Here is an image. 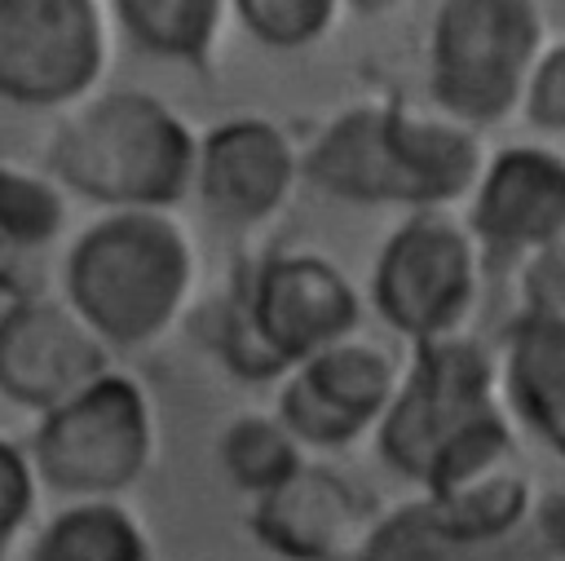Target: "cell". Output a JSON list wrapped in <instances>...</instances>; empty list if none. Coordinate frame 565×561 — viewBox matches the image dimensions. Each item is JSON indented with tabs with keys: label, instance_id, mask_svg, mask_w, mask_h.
I'll use <instances>...</instances> for the list:
<instances>
[{
	"label": "cell",
	"instance_id": "8",
	"mask_svg": "<svg viewBox=\"0 0 565 561\" xmlns=\"http://www.w3.org/2000/svg\"><path fill=\"white\" fill-rule=\"evenodd\" d=\"M486 252L468 221L450 212H411L380 247L371 269V305L380 322L411 349L463 336L481 300Z\"/></svg>",
	"mask_w": 565,
	"mask_h": 561
},
{
	"label": "cell",
	"instance_id": "10",
	"mask_svg": "<svg viewBox=\"0 0 565 561\" xmlns=\"http://www.w3.org/2000/svg\"><path fill=\"white\" fill-rule=\"evenodd\" d=\"M115 371V349L62 300L18 292L0 305V398L35 420Z\"/></svg>",
	"mask_w": 565,
	"mask_h": 561
},
{
	"label": "cell",
	"instance_id": "24",
	"mask_svg": "<svg viewBox=\"0 0 565 561\" xmlns=\"http://www.w3.org/2000/svg\"><path fill=\"white\" fill-rule=\"evenodd\" d=\"M530 305L565 314V239L530 261Z\"/></svg>",
	"mask_w": 565,
	"mask_h": 561
},
{
	"label": "cell",
	"instance_id": "19",
	"mask_svg": "<svg viewBox=\"0 0 565 561\" xmlns=\"http://www.w3.org/2000/svg\"><path fill=\"white\" fill-rule=\"evenodd\" d=\"M216 455H221L225 477L252 499L282 486L305 464L300 442L278 424V415H238V420H230L225 433L216 437Z\"/></svg>",
	"mask_w": 565,
	"mask_h": 561
},
{
	"label": "cell",
	"instance_id": "1",
	"mask_svg": "<svg viewBox=\"0 0 565 561\" xmlns=\"http://www.w3.org/2000/svg\"><path fill=\"white\" fill-rule=\"evenodd\" d=\"M380 459L419 495H446L521 464L499 358L477 336L415 345L375 428Z\"/></svg>",
	"mask_w": 565,
	"mask_h": 561
},
{
	"label": "cell",
	"instance_id": "22",
	"mask_svg": "<svg viewBox=\"0 0 565 561\" xmlns=\"http://www.w3.org/2000/svg\"><path fill=\"white\" fill-rule=\"evenodd\" d=\"M234 9L243 27L269 49H300L335 18V0H234Z\"/></svg>",
	"mask_w": 565,
	"mask_h": 561
},
{
	"label": "cell",
	"instance_id": "5",
	"mask_svg": "<svg viewBox=\"0 0 565 561\" xmlns=\"http://www.w3.org/2000/svg\"><path fill=\"white\" fill-rule=\"evenodd\" d=\"M194 150L199 141L159 97L124 88L71 115L53 141V172L110 212H163L190 190Z\"/></svg>",
	"mask_w": 565,
	"mask_h": 561
},
{
	"label": "cell",
	"instance_id": "7",
	"mask_svg": "<svg viewBox=\"0 0 565 561\" xmlns=\"http://www.w3.org/2000/svg\"><path fill=\"white\" fill-rule=\"evenodd\" d=\"M154 451V402L124 371L102 375L57 411L40 415L26 442L44 495H57L62 504L124 499L150 473Z\"/></svg>",
	"mask_w": 565,
	"mask_h": 561
},
{
	"label": "cell",
	"instance_id": "25",
	"mask_svg": "<svg viewBox=\"0 0 565 561\" xmlns=\"http://www.w3.org/2000/svg\"><path fill=\"white\" fill-rule=\"evenodd\" d=\"M353 9H362V13H380V9H393L397 0H349Z\"/></svg>",
	"mask_w": 565,
	"mask_h": 561
},
{
	"label": "cell",
	"instance_id": "17",
	"mask_svg": "<svg viewBox=\"0 0 565 561\" xmlns=\"http://www.w3.org/2000/svg\"><path fill=\"white\" fill-rule=\"evenodd\" d=\"M539 552H543L539 526L521 539L481 543V539H463L446 530L415 495L411 504H397L393 512L380 517L358 561H534Z\"/></svg>",
	"mask_w": 565,
	"mask_h": 561
},
{
	"label": "cell",
	"instance_id": "11",
	"mask_svg": "<svg viewBox=\"0 0 565 561\" xmlns=\"http://www.w3.org/2000/svg\"><path fill=\"white\" fill-rule=\"evenodd\" d=\"M106 57L97 0H0V97L57 106L79 97Z\"/></svg>",
	"mask_w": 565,
	"mask_h": 561
},
{
	"label": "cell",
	"instance_id": "16",
	"mask_svg": "<svg viewBox=\"0 0 565 561\" xmlns=\"http://www.w3.org/2000/svg\"><path fill=\"white\" fill-rule=\"evenodd\" d=\"M22 561H159L146 521L124 499L62 504L22 548Z\"/></svg>",
	"mask_w": 565,
	"mask_h": 561
},
{
	"label": "cell",
	"instance_id": "6",
	"mask_svg": "<svg viewBox=\"0 0 565 561\" xmlns=\"http://www.w3.org/2000/svg\"><path fill=\"white\" fill-rule=\"evenodd\" d=\"M547 53L539 0H441L428 35V88L459 128H490L525 102Z\"/></svg>",
	"mask_w": 565,
	"mask_h": 561
},
{
	"label": "cell",
	"instance_id": "3",
	"mask_svg": "<svg viewBox=\"0 0 565 561\" xmlns=\"http://www.w3.org/2000/svg\"><path fill=\"white\" fill-rule=\"evenodd\" d=\"M194 247L168 212H106L66 252L62 300L110 345L146 349L185 309Z\"/></svg>",
	"mask_w": 565,
	"mask_h": 561
},
{
	"label": "cell",
	"instance_id": "15",
	"mask_svg": "<svg viewBox=\"0 0 565 561\" xmlns=\"http://www.w3.org/2000/svg\"><path fill=\"white\" fill-rule=\"evenodd\" d=\"M499 375L512 420L565 455V314L525 305L508 327Z\"/></svg>",
	"mask_w": 565,
	"mask_h": 561
},
{
	"label": "cell",
	"instance_id": "21",
	"mask_svg": "<svg viewBox=\"0 0 565 561\" xmlns=\"http://www.w3.org/2000/svg\"><path fill=\"white\" fill-rule=\"evenodd\" d=\"M40 477L26 455V446L0 437V561H13L18 548L35 534V508H40Z\"/></svg>",
	"mask_w": 565,
	"mask_h": 561
},
{
	"label": "cell",
	"instance_id": "18",
	"mask_svg": "<svg viewBox=\"0 0 565 561\" xmlns=\"http://www.w3.org/2000/svg\"><path fill=\"white\" fill-rule=\"evenodd\" d=\"M221 4L225 0H115V13L146 53L203 66L221 27Z\"/></svg>",
	"mask_w": 565,
	"mask_h": 561
},
{
	"label": "cell",
	"instance_id": "14",
	"mask_svg": "<svg viewBox=\"0 0 565 561\" xmlns=\"http://www.w3.org/2000/svg\"><path fill=\"white\" fill-rule=\"evenodd\" d=\"M296 181L291 141L269 119L216 124L194 150V186L207 212L234 225L274 216Z\"/></svg>",
	"mask_w": 565,
	"mask_h": 561
},
{
	"label": "cell",
	"instance_id": "2",
	"mask_svg": "<svg viewBox=\"0 0 565 561\" xmlns=\"http://www.w3.org/2000/svg\"><path fill=\"white\" fill-rule=\"evenodd\" d=\"M481 141L450 119H419L397 106H353L305 155L300 172L331 199L446 212L481 177Z\"/></svg>",
	"mask_w": 565,
	"mask_h": 561
},
{
	"label": "cell",
	"instance_id": "13",
	"mask_svg": "<svg viewBox=\"0 0 565 561\" xmlns=\"http://www.w3.org/2000/svg\"><path fill=\"white\" fill-rule=\"evenodd\" d=\"M463 221L486 256H543L565 239V155L534 141L499 150L481 168Z\"/></svg>",
	"mask_w": 565,
	"mask_h": 561
},
{
	"label": "cell",
	"instance_id": "4",
	"mask_svg": "<svg viewBox=\"0 0 565 561\" xmlns=\"http://www.w3.org/2000/svg\"><path fill=\"white\" fill-rule=\"evenodd\" d=\"M358 327L362 296L340 265L313 252H278L238 269L216 309L212 349L238 380H282Z\"/></svg>",
	"mask_w": 565,
	"mask_h": 561
},
{
	"label": "cell",
	"instance_id": "20",
	"mask_svg": "<svg viewBox=\"0 0 565 561\" xmlns=\"http://www.w3.org/2000/svg\"><path fill=\"white\" fill-rule=\"evenodd\" d=\"M62 194L44 177L0 163V269L31 252H44L62 234Z\"/></svg>",
	"mask_w": 565,
	"mask_h": 561
},
{
	"label": "cell",
	"instance_id": "12",
	"mask_svg": "<svg viewBox=\"0 0 565 561\" xmlns=\"http://www.w3.org/2000/svg\"><path fill=\"white\" fill-rule=\"evenodd\" d=\"M384 508L327 464H300L247 508L252 539L282 561H358Z\"/></svg>",
	"mask_w": 565,
	"mask_h": 561
},
{
	"label": "cell",
	"instance_id": "9",
	"mask_svg": "<svg viewBox=\"0 0 565 561\" xmlns=\"http://www.w3.org/2000/svg\"><path fill=\"white\" fill-rule=\"evenodd\" d=\"M402 375L406 358L397 349L349 336L282 375L274 415L300 442V451H344L380 428Z\"/></svg>",
	"mask_w": 565,
	"mask_h": 561
},
{
	"label": "cell",
	"instance_id": "23",
	"mask_svg": "<svg viewBox=\"0 0 565 561\" xmlns=\"http://www.w3.org/2000/svg\"><path fill=\"white\" fill-rule=\"evenodd\" d=\"M525 119L543 133H565V40L547 44V53L539 57L530 84H525V102H521Z\"/></svg>",
	"mask_w": 565,
	"mask_h": 561
}]
</instances>
